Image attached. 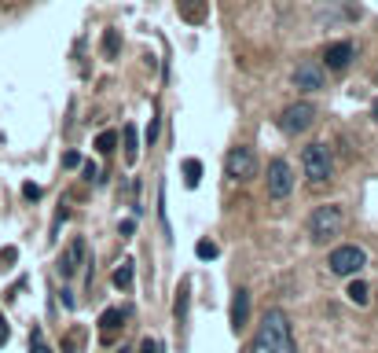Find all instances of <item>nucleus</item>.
Returning a JSON list of instances; mask_svg holds the SVG:
<instances>
[{
    "mask_svg": "<svg viewBox=\"0 0 378 353\" xmlns=\"http://www.w3.org/2000/svg\"><path fill=\"white\" fill-rule=\"evenodd\" d=\"M30 353H52V349H48V342H44V335H41V328L30 331Z\"/></svg>",
    "mask_w": 378,
    "mask_h": 353,
    "instance_id": "aec40b11",
    "label": "nucleus"
},
{
    "mask_svg": "<svg viewBox=\"0 0 378 353\" xmlns=\"http://www.w3.org/2000/svg\"><path fill=\"white\" fill-rule=\"evenodd\" d=\"M312 118H316L312 103H290L283 115H279V129H283L287 136H298V133H305L312 125Z\"/></svg>",
    "mask_w": 378,
    "mask_h": 353,
    "instance_id": "423d86ee",
    "label": "nucleus"
},
{
    "mask_svg": "<svg viewBox=\"0 0 378 353\" xmlns=\"http://www.w3.org/2000/svg\"><path fill=\"white\" fill-rule=\"evenodd\" d=\"M158 129H162V118H151V125H147V143L158 140Z\"/></svg>",
    "mask_w": 378,
    "mask_h": 353,
    "instance_id": "4be33fe9",
    "label": "nucleus"
},
{
    "mask_svg": "<svg viewBox=\"0 0 378 353\" xmlns=\"http://www.w3.org/2000/svg\"><path fill=\"white\" fill-rule=\"evenodd\" d=\"M118 353H133V349H118Z\"/></svg>",
    "mask_w": 378,
    "mask_h": 353,
    "instance_id": "c85d7f7f",
    "label": "nucleus"
},
{
    "mask_svg": "<svg viewBox=\"0 0 378 353\" xmlns=\"http://www.w3.org/2000/svg\"><path fill=\"white\" fill-rule=\"evenodd\" d=\"M74 342H77L74 335H67V342H63V349H67V353H74Z\"/></svg>",
    "mask_w": 378,
    "mask_h": 353,
    "instance_id": "cd10ccee",
    "label": "nucleus"
},
{
    "mask_svg": "<svg viewBox=\"0 0 378 353\" xmlns=\"http://www.w3.org/2000/svg\"><path fill=\"white\" fill-rule=\"evenodd\" d=\"M114 148H118V133H100V136H96V151H100V155H110Z\"/></svg>",
    "mask_w": 378,
    "mask_h": 353,
    "instance_id": "6ab92c4d",
    "label": "nucleus"
},
{
    "mask_svg": "<svg viewBox=\"0 0 378 353\" xmlns=\"http://www.w3.org/2000/svg\"><path fill=\"white\" fill-rule=\"evenodd\" d=\"M114 287H118V291H125V287H133V262H122L118 269H114Z\"/></svg>",
    "mask_w": 378,
    "mask_h": 353,
    "instance_id": "2eb2a0df",
    "label": "nucleus"
},
{
    "mask_svg": "<svg viewBox=\"0 0 378 353\" xmlns=\"http://www.w3.org/2000/svg\"><path fill=\"white\" fill-rule=\"evenodd\" d=\"M81 258H85V239H74V243L67 247V254H63V258H59V272H63V276H74V272H77V265H81Z\"/></svg>",
    "mask_w": 378,
    "mask_h": 353,
    "instance_id": "9b49d317",
    "label": "nucleus"
},
{
    "mask_svg": "<svg viewBox=\"0 0 378 353\" xmlns=\"http://www.w3.org/2000/svg\"><path fill=\"white\" fill-rule=\"evenodd\" d=\"M367 265V258H364V250L360 247H338V250H331V272L334 276H356L360 269Z\"/></svg>",
    "mask_w": 378,
    "mask_h": 353,
    "instance_id": "39448f33",
    "label": "nucleus"
},
{
    "mask_svg": "<svg viewBox=\"0 0 378 353\" xmlns=\"http://www.w3.org/2000/svg\"><path fill=\"white\" fill-rule=\"evenodd\" d=\"M125 316H129V309H103V313H100V331H103V339L122 328Z\"/></svg>",
    "mask_w": 378,
    "mask_h": 353,
    "instance_id": "f8f14e48",
    "label": "nucleus"
},
{
    "mask_svg": "<svg viewBox=\"0 0 378 353\" xmlns=\"http://www.w3.org/2000/svg\"><path fill=\"white\" fill-rule=\"evenodd\" d=\"M122 136H125V162H129V166H136V155H140L136 125H125V129H122Z\"/></svg>",
    "mask_w": 378,
    "mask_h": 353,
    "instance_id": "ddd939ff",
    "label": "nucleus"
},
{
    "mask_svg": "<svg viewBox=\"0 0 378 353\" xmlns=\"http://www.w3.org/2000/svg\"><path fill=\"white\" fill-rule=\"evenodd\" d=\"M254 353H298L294 346V335H290V320L283 309H268L261 328L254 335Z\"/></svg>",
    "mask_w": 378,
    "mask_h": 353,
    "instance_id": "f257e3e1",
    "label": "nucleus"
},
{
    "mask_svg": "<svg viewBox=\"0 0 378 353\" xmlns=\"http://www.w3.org/2000/svg\"><path fill=\"white\" fill-rule=\"evenodd\" d=\"M217 254H221L217 243H209V239H202V243H199V258H202V262H213Z\"/></svg>",
    "mask_w": 378,
    "mask_h": 353,
    "instance_id": "412c9836",
    "label": "nucleus"
},
{
    "mask_svg": "<svg viewBox=\"0 0 378 353\" xmlns=\"http://www.w3.org/2000/svg\"><path fill=\"white\" fill-rule=\"evenodd\" d=\"M22 195H26L30 203H37V199H41V188H37V184H26V188H22Z\"/></svg>",
    "mask_w": 378,
    "mask_h": 353,
    "instance_id": "5701e85b",
    "label": "nucleus"
},
{
    "mask_svg": "<svg viewBox=\"0 0 378 353\" xmlns=\"http://www.w3.org/2000/svg\"><path fill=\"white\" fill-rule=\"evenodd\" d=\"M199 181H202V162H199V158H188V162H184V184L199 188Z\"/></svg>",
    "mask_w": 378,
    "mask_h": 353,
    "instance_id": "dca6fc26",
    "label": "nucleus"
},
{
    "mask_svg": "<svg viewBox=\"0 0 378 353\" xmlns=\"http://www.w3.org/2000/svg\"><path fill=\"white\" fill-rule=\"evenodd\" d=\"M345 295H349V298L356 302V306H367V298H371V291H367V283H364V280H353Z\"/></svg>",
    "mask_w": 378,
    "mask_h": 353,
    "instance_id": "a211bd4d",
    "label": "nucleus"
},
{
    "mask_svg": "<svg viewBox=\"0 0 378 353\" xmlns=\"http://www.w3.org/2000/svg\"><path fill=\"white\" fill-rule=\"evenodd\" d=\"M188 298H191V280H180V291H176V309H173L180 324L188 320Z\"/></svg>",
    "mask_w": 378,
    "mask_h": 353,
    "instance_id": "4468645a",
    "label": "nucleus"
},
{
    "mask_svg": "<svg viewBox=\"0 0 378 353\" xmlns=\"http://www.w3.org/2000/svg\"><path fill=\"white\" fill-rule=\"evenodd\" d=\"M140 353H162V349H158L155 339H143V342H140Z\"/></svg>",
    "mask_w": 378,
    "mask_h": 353,
    "instance_id": "393cba45",
    "label": "nucleus"
},
{
    "mask_svg": "<svg viewBox=\"0 0 378 353\" xmlns=\"http://www.w3.org/2000/svg\"><path fill=\"white\" fill-rule=\"evenodd\" d=\"M63 166H67V169L81 166V158H77V151H67V155H63Z\"/></svg>",
    "mask_w": 378,
    "mask_h": 353,
    "instance_id": "b1692460",
    "label": "nucleus"
},
{
    "mask_svg": "<svg viewBox=\"0 0 378 353\" xmlns=\"http://www.w3.org/2000/svg\"><path fill=\"white\" fill-rule=\"evenodd\" d=\"M294 191V173L283 158H272L268 162V195L272 199H287Z\"/></svg>",
    "mask_w": 378,
    "mask_h": 353,
    "instance_id": "0eeeda50",
    "label": "nucleus"
},
{
    "mask_svg": "<svg viewBox=\"0 0 378 353\" xmlns=\"http://www.w3.org/2000/svg\"><path fill=\"white\" fill-rule=\"evenodd\" d=\"M246 320H250V291L239 287L235 298H232V331H242Z\"/></svg>",
    "mask_w": 378,
    "mask_h": 353,
    "instance_id": "9d476101",
    "label": "nucleus"
},
{
    "mask_svg": "<svg viewBox=\"0 0 378 353\" xmlns=\"http://www.w3.org/2000/svg\"><path fill=\"white\" fill-rule=\"evenodd\" d=\"M294 85H298L301 92H316L327 85V70L320 67V63H301L298 70H294Z\"/></svg>",
    "mask_w": 378,
    "mask_h": 353,
    "instance_id": "6e6552de",
    "label": "nucleus"
},
{
    "mask_svg": "<svg viewBox=\"0 0 378 353\" xmlns=\"http://www.w3.org/2000/svg\"><path fill=\"white\" fill-rule=\"evenodd\" d=\"M118 52H122V34H118V30H107V34H103V56L114 59Z\"/></svg>",
    "mask_w": 378,
    "mask_h": 353,
    "instance_id": "f3484780",
    "label": "nucleus"
},
{
    "mask_svg": "<svg viewBox=\"0 0 378 353\" xmlns=\"http://www.w3.org/2000/svg\"><path fill=\"white\" fill-rule=\"evenodd\" d=\"M353 52L356 48L349 41H334V44H327V52H323V63H327V70H349V63H353Z\"/></svg>",
    "mask_w": 378,
    "mask_h": 353,
    "instance_id": "1a4fd4ad",
    "label": "nucleus"
},
{
    "mask_svg": "<svg viewBox=\"0 0 378 353\" xmlns=\"http://www.w3.org/2000/svg\"><path fill=\"white\" fill-rule=\"evenodd\" d=\"M81 169H85L89 181H96V166H92V162H81Z\"/></svg>",
    "mask_w": 378,
    "mask_h": 353,
    "instance_id": "bb28decb",
    "label": "nucleus"
},
{
    "mask_svg": "<svg viewBox=\"0 0 378 353\" xmlns=\"http://www.w3.org/2000/svg\"><path fill=\"white\" fill-rule=\"evenodd\" d=\"M8 335H11V331H8V324H4V313H0V346L8 342Z\"/></svg>",
    "mask_w": 378,
    "mask_h": 353,
    "instance_id": "a878e982",
    "label": "nucleus"
},
{
    "mask_svg": "<svg viewBox=\"0 0 378 353\" xmlns=\"http://www.w3.org/2000/svg\"><path fill=\"white\" fill-rule=\"evenodd\" d=\"M341 224H345V214H341V206H316L308 217V239L312 243H331L334 236H341Z\"/></svg>",
    "mask_w": 378,
    "mask_h": 353,
    "instance_id": "f03ea898",
    "label": "nucleus"
},
{
    "mask_svg": "<svg viewBox=\"0 0 378 353\" xmlns=\"http://www.w3.org/2000/svg\"><path fill=\"white\" fill-rule=\"evenodd\" d=\"M301 166H305L308 184H327L331 173H334V158L327 151V143H312V148H305V155H301Z\"/></svg>",
    "mask_w": 378,
    "mask_h": 353,
    "instance_id": "7ed1b4c3",
    "label": "nucleus"
},
{
    "mask_svg": "<svg viewBox=\"0 0 378 353\" xmlns=\"http://www.w3.org/2000/svg\"><path fill=\"white\" fill-rule=\"evenodd\" d=\"M224 169L232 181H254L257 176V151L246 148V143H239V148H232L224 155Z\"/></svg>",
    "mask_w": 378,
    "mask_h": 353,
    "instance_id": "20e7f679",
    "label": "nucleus"
}]
</instances>
